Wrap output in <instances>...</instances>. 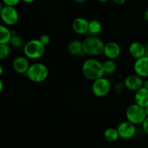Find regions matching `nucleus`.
Wrapping results in <instances>:
<instances>
[{
	"instance_id": "obj_1",
	"label": "nucleus",
	"mask_w": 148,
	"mask_h": 148,
	"mask_svg": "<svg viewBox=\"0 0 148 148\" xmlns=\"http://www.w3.org/2000/svg\"><path fill=\"white\" fill-rule=\"evenodd\" d=\"M82 72L86 79L94 81L104 76L103 62L94 58H89L82 65Z\"/></svg>"
},
{
	"instance_id": "obj_2",
	"label": "nucleus",
	"mask_w": 148,
	"mask_h": 148,
	"mask_svg": "<svg viewBox=\"0 0 148 148\" xmlns=\"http://www.w3.org/2000/svg\"><path fill=\"white\" fill-rule=\"evenodd\" d=\"M26 76L29 80L35 83H40L46 80L49 75L48 66L41 62H35L30 65Z\"/></svg>"
},
{
	"instance_id": "obj_3",
	"label": "nucleus",
	"mask_w": 148,
	"mask_h": 148,
	"mask_svg": "<svg viewBox=\"0 0 148 148\" xmlns=\"http://www.w3.org/2000/svg\"><path fill=\"white\" fill-rule=\"evenodd\" d=\"M24 55L29 59L36 60L44 55L46 52V46L40 42L39 39H31L25 43L23 46Z\"/></svg>"
},
{
	"instance_id": "obj_4",
	"label": "nucleus",
	"mask_w": 148,
	"mask_h": 148,
	"mask_svg": "<svg viewBox=\"0 0 148 148\" xmlns=\"http://www.w3.org/2000/svg\"><path fill=\"white\" fill-rule=\"evenodd\" d=\"M84 52L90 56H97L103 53L105 43L101 38L92 36L82 41Z\"/></svg>"
},
{
	"instance_id": "obj_5",
	"label": "nucleus",
	"mask_w": 148,
	"mask_h": 148,
	"mask_svg": "<svg viewBox=\"0 0 148 148\" xmlns=\"http://www.w3.org/2000/svg\"><path fill=\"white\" fill-rule=\"evenodd\" d=\"M146 116H147L144 108L135 103L129 106L126 110V117L127 121L135 125L142 124Z\"/></svg>"
},
{
	"instance_id": "obj_6",
	"label": "nucleus",
	"mask_w": 148,
	"mask_h": 148,
	"mask_svg": "<svg viewBox=\"0 0 148 148\" xmlns=\"http://www.w3.org/2000/svg\"><path fill=\"white\" fill-rule=\"evenodd\" d=\"M111 89V84L109 79L102 77L92 81V92L98 98H103L109 94Z\"/></svg>"
},
{
	"instance_id": "obj_7",
	"label": "nucleus",
	"mask_w": 148,
	"mask_h": 148,
	"mask_svg": "<svg viewBox=\"0 0 148 148\" xmlns=\"http://www.w3.org/2000/svg\"><path fill=\"white\" fill-rule=\"evenodd\" d=\"M0 18L5 25L13 26L19 20V13L15 7L4 5L0 12Z\"/></svg>"
},
{
	"instance_id": "obj_8",
	"label": "nucleus",
	"mask_w": 148,
	"mask_h": 148,
	"mask_svg": "<svg viewBox=\"0 0 148 148\" xmlns=\"http://www.w3.org/2000/svg\"><path fill=\"white\" fill-rule=\"evenodd\" d=\"M119 137L124 140H130L133 138L137 133L135 124L129 121H124L120 123L117 127Z\"/></svg>"
},
{
	"instance_id": "obj_9",
	"label": "nucleus",
	"mask_w": 148,
	"mask_h": 148,
	"mask_svg": "<svg viewBox=\"0 0 148 148\" xmlns=\"http://www.w3.org/2000/svg\"><path fill=\"white\" fill-rule=\"evenodd\" d=\"M143 82L144 79L139 75L134 74L127 76L124 81V86L126 89L130 91L136 92L143 87Z\"/></svg>"
},
{
	"instance_id": "obj_10",
	"label": "nucleus",
	"mask_w": 148,
	"mask_h": 148,
	"mask_svg": "<svg viewBox=\"0 0 148 148\" xmlns=\"http://www.w3.org/2000/svg\"><path fill=\"white\" fill-rule=\"evenodd\" d=\"M133 69L136 75L143 78H148V56L145 55L136 59L133 65Z\"/></svg>"
},
{
	"instance_id": "obj_11",
	"label": "nucleus",
	"mask_w": 148,
	"mask_h": 148,
	"mask_svg": "<svg viewBox=\"0 0 148 148\" xmlns=\"http://www.w3.org/2000/svg\"><path fill=\"white\" fill-rule=\"evenodd\" d=\"M121 53V48L116 42L111 41L105 43L103 53L104 56L108 59H114L119 57Z\"/></svg>"
},
{
	"instance_id": "obj_12",
	"label": "nucleus",
	"mask_w": 148,
	"mask_h": 148,
	"mask_svg": "<svg viewBox=\"0 0 148 148\" xmlns=\"http://www.w3.org/2000/svg\"><path fill=\"white\" fill-rule=\"evenodd\" d=\"M28 59L25 56H18L14 58L12 64L14 72L17 74L25 75L30 65Z\"/></svg>"
},
{
	"instance_id": "obj_13",
	"label": "nucleus",
	"mask_w": 148,
	"mask_h": 148,
	"mask_svg": "<svg viewBox=\"0 0 148 148\" xmlns=\"http://www.w3.org/2000/svg\"><path fill=\"white\" fill-rule=\"evenodd\" d=\"M72 27L74 32L77 34L85 35L88 33L89 21L85 17H77L72 22Z\"/></svg>"
},
{
	"instance_id": "obj_14",
	"label": "nucleus",
	"mask_w": 148,
	"mask_h": 148,
	"mask_svg": "<svg viewBox=\"0 0 148 148\" xmlns=\"http://www.w3.org/2000/svg\"><path fill=\"white\" fill-rule=\"evenodd\" d=\"M129 53L134 59H137L146 55L145 45L140 41L132 42L129 46Z\"/></svg>"
},
{
	"instance_id": "obj_15",
	"label": "nucleus",
	"mask_w": 148,
	"mask_h": 148,
	"mask_svg": "<svg viewBox=\"0 0 148 148\" xmlns=\"http://www.w3.org/2000/svg\"><path fill=\"white\" fill-rule=\"evenodd\" d=\"M67 51L69 54L74 56H82L85 55L82 41L79 40H71L67 45Z\"/></svg>"
},
{
	"instance_id": "obj_16",
	"label": "nucleus",
	"mask_w": 148,
	"mask_h": 148,
	"mask_svg": "<svg viewBox=\"0 0 148 148\" xmlns=\"http://www.w3.org/2000/svg\"><path fill=\"white\" fill-rule=\"evenodd\" d=\"M134 102L143 108L148 106V89L143 87L136 91L134 94Z\"/></svg>"
},
{
	"instance_id": "obj_17",
	"label": "nucleus",
	"mask_w": 148,
	"mask_h": 148,
	"mask_svg": "<svg viewBox=\"0 0 148 148\" xmlns=\"http://www.w3.org/2000/svg\"><path fill=\"white\" fill-rule=\"evenodd\" d=\"M12 31L7 25L0 24V44H9Z\"/></svg>"
},
{
	"instance_id": "obj_18",
	"label": "nucleus",
	"mask_w": 148,
	"mask_h": 148,
	"mask_svg": "<svg viewBox=\"0 0 148 148\" xmlns=\"http://www.w3.org/2000/svg\"><path fill=\"white\" fill-rule=\"evenodd\" d=\"M103 137L105 140L109 143H114V142L117 141L119 138H120L117 129L114 128V127H109L106 129L103 132Z\"/></svg>"
},
{
	"instance_id": "obj_19",
	"label": "nucleus",
	"mask_w": 148,
	"mask_h": 148,
	"mask_svg": "<svg viewBox=\"0 0 148 148\" xmlns=\"http://www.w3.org/2000/svg\"><path fill=\"white\" fill-rule=\"evenodd\" d=\"M103 66L104 72L107 75H112L116 71L117 69L116 63L113 59H107L106 60L104 61L103 62Z\"/></svg>"
},
{
	"instance_id": "obj_20",
	"label": "nucleus",
	"mask_w": 148,
	"mask_h": 148,
	"mask_svg": "<svg viewBox=\"0 0 148 148\" xmlns=\"http://www.w3.org/2000/svg\"><path fill=\"white\" fill-rule=\"evenodd\" d=\"M101 30H102V24L99 20H92L89 21L88 33H90L92 36L98 34Z\"/></svg>"
},
{
	"instance_id": "obj_21",
	"label": "nucleus",
	"mask_w": 148,
	"mask_h": 148,
	"mask_svg": "<svg viewBox=\"0 0 148 148\" xmlns=\"http://www.w3.org/2000/svg\"><path fill=\"white\" fill-rule=\"evenodd\" d=\"M10 43L11 44L12 46H13L15 49H20V48H23L25 43L23 41V39L21 36L19 35L14 34L12 33V36L11 39H10Z\"/></svg>"
},
{
	"instance_id": "obj_22",
	"label": "nucleus",
	"mask_w": 148,
	"mask_h": 148,
	"mask_svg": "<svg viewBox=\"0 0 148 148\" xmlns=\"http://www.w3.org/2000/svg\"><path fill=\"white\" fill-rule=\"evenodd\" d=\"M11 49L9 44H0V60L5 59L10 56Z\"/></svg>"
},
{
	"instance_id": "obj_23",
	"label": "nucleus",
	"mask_w": 148,
	"mask_h": 148,
	"mask_svg": "<svg viewBox=\"0 0 148 148\" xmlns=\"http://www.w3.org/2000/svg\"><path fill=\"white\" fill-rule=\"evenodd\" d=\"M39 40L46 46L51 43V37L48 34H43L40 37Z\"/></svg>"
},
{
	"instance_id": "obj_24",
	"label": "nucleus",
	"mask_w": 148,
	"mask_h": 148,
	"mask_svg": "<svg viewBox=\"0 0 148 148\" xmlns=\"http://www.w3.org/2000/svg\"><path fill=\"white\" fill-rule=\"evenodd\" d=\"M3 4L7 6H11V7H16L21 0H1Z\"/></svg>"
},
{
	"instance_id": "obj_25",
	"label": "nucleus",
	"mask_w": 148,
	"mask_h": 148,
	"mask_svg": "<svg viewBox=\"0 0 148 148\" xmlns=\"http://www.w3.org/2000/svg\"><path fill=\"white\" fill-rule=\"evenodd\" d=\"M125 86H124V82L123 83H121V82H118V83L116 84L115 85V90L116 91V92H118V93H121V92H122L124 90V89H125Z\"/></svg>"
},
{
	"instance_id": "obj_26",
	"label": "nucleus",
	"mask_w": 148,
	"mask_h": 148,
	"mask_svg": "<svg viewBox=\"0 0 148 148\" xmlns=\"http://www.w3.org/2000/svg\"><path fill=\"white\" fill-rule=\"evenodd\" d=\"M142 127H143V131L148 134V116H146L143 122L142 123Z\"/></svg>"
},
{
	"instance_id": "obj_27",
	"label": "nucleus",
	"mask_w": 148,
	"mask_h": 148,
	"mask_svg": "<svg viewBox=\"0 0 148 148\" xmlns=\"http://www.w3.org/2000/svg\"><path fill=\"white\" fill-rule=\"evenodd\" d=\"M112 1L117 5H123L127 2V0H112Z\"/></svg>"
},
{
	"instance_id": "obj_28",
	"label": "nucleus",
	"mask_w": 148,
	"mask_h": 148,
	"mask_svg": "<svg viewBox=\"0 0 148 148\" xmlns=\"http://www.w3.org/2000/svg\"><path fill=\"white\" fill-rule=\"evenodd\" d=\"M88 0H73V1H75L77 4H83V3H85Z\"/></svg>"
},
{
	"instance_id": "obj_29",
	"label": "nucleus",
	"mask_w": 148,
	"mask_h": 148,
	"mask_svg": "<svg viewBox=\"0 0 148 148\" xmlns=\"http://www.w3.org/2000/svg\"><path fill=\"white\" fill-rule=\"evenodd\" d=\"M143 87L145 88L146 89H148V78H146L145 80H144V82H143Z\"/></svg>"
},
{
	"instance_id": "obj_30",
	"label": "nucleus",
	"mask_w": 148,
	"mask_h": 148,
	"mask_svg": "<svg viewBox=\"0 0 148 148\" xmlns=\"http://www.w3.org/2000/svg\"><path fill=\"white\" fill-rule=\"evenodd\" d=\"M3 89H4V84H3L2 80L0 78V93L3 91Z\"/></svg>"
},
{
	"instance_id": "obj_31",
	"label": "nucleus",
	"mask_w": 148,
	"mask_h": 148,
	"mask_svg": "<svg viewBox=\"0 0 148 148\" xmlns=\"http://www.w3.org/2000/svg\"><path fill=\"white\" fill-rule=\"evenodd\" d=\"M23 2L25 3V4H32V3L34 2L36 0H21Z\"/></svg>"
},
{
	"instance_id": "obj_32",
	"label": "nucleus",
	"mask_w": 148,
	"mask_h": 148,
	"mask_svg": "<svg viewBox=\"0 0 148 148\" xmlns=\"http://www.w3.org/2000/svg\"><path fill=\"white\" fill-rule=\"evenodd\" d=\"M144 17H145V20H147V21L148 22V9L147 10H146L145 12Z\"/></svg>"
},
{
	"instance_id": "obj_33",
	"label": "nucleus",
	"mask_w": 148,
	"mask_h": 148,
	"mask_svg": "<svg viewBox=\"0 0 148 148\" xmlns=\"http://www.w3.org/2000/svg\"><path fill=\"white\" fill-rule=\"evenodd\" d=\"M3 72H4V68H3L2 65H1V64H0V77H1V75H2Z\"/></svg>"
},
{
	"instance_id": "obj_34",
	"label": "nucleus",
	"mask_w": 148,
	"mask_h": 148,
	"mask_svg": "<svg viewBox=\"0 0 148 148\" xmlns=\"http://www.w3.org/2000/svg\"><path fill=\"white\" fill-rule=\"evenodd\" d=\"M144 109H145V111L146 116H148V106H146V107H145Z\"/></svg>"
},
{
	"instance_id": "obj_35",
	"label": "nucleus",
	"mask_w": 148,
	"mask_h": 148,
	"mask_svg": "<svg viewBox=\"0 0 148 148\" xmlns=\"http://www.w3.org/2000/svg\"><path fill=\"white\" fill-rule=\"evenodd\" d=\"M145 47H146V55L148 56V41L145 44Z\"/></svg>"
},
{
	"instance_id": "obj_36",
	"label": "nucleus",
	"mask_w": 148,
	"mask_h": 148,
	"mask_svg": "<svg viewBox=\"0 0 148 148\" xmlns=\"http://www.w3.org/2000/svg\"><path fill=\"white\" fill-rule=\"evenodd\" d=\"M3 7H4V5H3V2L0 1V12H1V11L2 10Z\"/></svg>"
},
{
	"instance_id": "obj_37",
	"label": "nucleus",
	"mask_w": 148,
	"mask_h": 148,
	"mask_svg": "<svg viewBox=\"0 0 148 148\" xmlns=\"http://www.w3.org/2000/svg\"><path fill=\"white\" fill-rule=\"evenodd\" d=\"M98 1H100V2H102V3H104V2H107V1H110V0H98Z\"/></svg>"
}]
</instances>
